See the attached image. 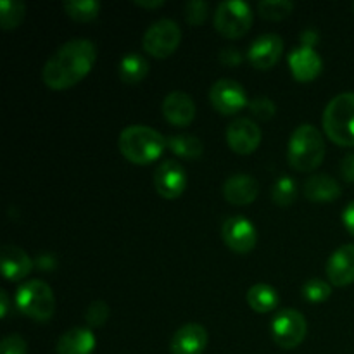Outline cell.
Here are the masks:
<instances>
[{"label": "cell", "mask_w": 354, "mask_h": 354, "mask_svg": "<svg viewBox=\"0 0 354 354\" xmlns=\"http://www.w3.org/2000/svg\"><path fill=\"white\" fill-rule=\"evenodd\" d=\"M180 40H182V30L176 21L169 19V17H161L145 30L142 45H144L145 52L154 57H168L176 50Z\"/></svg>", "instance_id": "52a82bcc"}, {"label": "cell", "mask_w": 354, "mask_h": 354, "mask_svg": "<svg viewBox=\"0 0 354 354\" xmlns=\"http://www.w3.org/2000/svg\"><path fill=\"white\" fill-rule=\"evenodd\" d=\"M120 78L124 83H138L149 73V62L144 55L137 52H128L120 61Z\"/></svg>", "instance_id": "7402d4cb"}, {"label": "cell", "mask_w": 354, "mask_h": 354, "mask_svg": "<svg viewBox=\"0 0 354 354\" xmlns=\"http://www.w3.org/2000/svg\"><path fill=\"white\" fill-rule=\"evenodd\" d=\"M95 57V45L88 38H71L47 59L41 80L48 88H69L88 75Z\"/></svg>", "instance_id": "6da1fadb"}, {"label": "cell", "mask_w": 354, "mask_h": 354, "mask_svg": "<svg viewBox=\"0 0 354 354\" xmlns=\"http://www.w3.org/2000/svg\"><path fill=\"white\" fill-rule=\"evenodd\" d=\"M221 237H223L225 244L234 251L249 252L254 249L258 234H256L254 225L248 218L230 216L223 221Z\"/></svg>", "instance_id": "8fae6325"}, {"label": "cell", "mask_w": 354, "mask_h": 354, "mask_svg": "<svg viewBox=\"0 0 354 354\" xmlns=\"http://www.w3.org/2000/svg\"><path fill=\"white\" fill-rule=\"evenodd\" d=\"M168 138L158 130L145 124H130L121 130L118 145L128 161L137 165H147L161 156L162 149L168 145Z\"/></svg>", "instance_id": "7a4b0ae2"}, {"label": "cell", "mask_w": 354, "mask_h": 354, "mask_svg": "<svg viewBox=\"0 0 354 354\" xmlns=\"http://www.w3.org/2000/svg\"><path fill=\"white\" fill-rule=\"evenodd\" d=\"M325 156V142L320 130L311 123H303L292 131L287 145V158L297 171H313L322 165Z\"/></svg>", "instance_id": "3957f363"}, {"label": "cell", "mask_w": 354, "mask_h": 354, "mask_svg": "<svg viewBox=\"0 0 354 354\" xmlns=\"http://www.w3.org/2000/svg\"><path fill=\"white\" fill-rule=\"evenodd\" d=\"M26 6L21 0H0V24L3 30H14L21 24Z\"/></svg>", "instance_id": "484cf974"}, {"label": "cell", "mask_w": 354, "mask_h": 354, "mask_svg": "<svg viewBox=\"0 0 354 354\" xmlns=\"http://www.w3.org/2000/svg\"><path fill=\"white\" fill-rule=\"evenodd\" d=\"M292 9L294 3L290 0H261L258 3V12L272 21L283 19L292 12Z\"/></svg>", "instance_id": "83f0119b"}, {"label": "cell", "mask_w": 354, "mask_h": 354, "mask_svg": "<svg viewBox=\"0 0 354 354\" xmlns=\"http://www.w3.org/2000/svg\"><path fill=\"white\" fill-rule=\"evenodd\" d=\"M327 277L337 287L354 282V244H344L332 252L327 263Z\"/></svg>", "instance_id": "2e32d148"}, {"label": "cell", "mask_w": 354, "mask_h": 354, "mask_svg": "<svg viewBox=\"0 0 354 354\" xmlns=\"http://www.w3.org/2000/svg\"><path fill=\"white\" fill-rule=\"evenodd\" d=\"M308 332L306 318L301 311L286 308L280 310L272 320L273 341L283 349H294L304 341Z\"/></svg>", "instance_id": "ba28073f"}, {"label": "cell", "mask_w": 354, "mask_h": 354, "mask_svg": "<svg viewBox=\"0 0 354 354\" xmlns=\"http://www.w3.org/2000/svg\"><path fill=\"white\" fill-rule=\"evenodd\" d=\"M7 311H9V296H7V290L0 289V317L6 318Z\"/></svg>", "instance_id": "74e56055"}, {"label": "cell", "mask_w": 354, "mask_h": 354, "mask_svg": "<svg viewBox=\"0 0 354 354\" xmlns=\"http://www.w3.org/2000/svg\"><path fill=\"white\" fill-rule=\"evenodd\" d=\"M259 185L254 176L235 173L223 183V197L235 206H245L258 197Z\"/></svg>", "instance_id": "ac0fdd59"}, {"label": "cell", "mask_w": 354, "mask_h": 354, "mask_svg": "<svg viewBox=\"0 0 354 354\" xmlns=\"http://www.w3.org/2000/svg\"><path fill=\"white\" fill-rule=\"evenodd\" d=\"M325 133L335 144L354 147V92H342L324 111Z\"/></svg>", "instance_id": "277c9868"}, {"label": "cell", "mask_w": 354, "mask_h": 354, "mask_svg": "<svg viewBox=\"0 0 354 354\" xmlns=\"http://www.w3.org/2000/svg\"><path fill=\"white\" fill-rule=\"evenodd\" d=\"M207 346V330L199 324H185L171 339V354H203Z\"/></svg>", "instance_id": "5bb4252c"}, {"label": "cell", "mask_w": 354, "mask_h": 354, "mask_svg": "<svg viewBox=\"0 0 354 354\" xmlns=\"http://www.w3.org/2000/svg\"><path fill=\"white\" fill-rule=\"evenodd\" d=\"M227 140L239 154H251L261 142V128L249 118H237L228 124Z\"/></svg>", "instance_id": "7c38bea8"}, {"label": "cell", "mask_w": 354, "mask_h": 354, "mask_svg": "<svg viewBox=\"0 0 354 354\" xmlns=\"http://www.w3.org/2000/svg\"><path fill=\"white\" fill-rule=\"evenodd\" d=\"M330 292V283H327L322 279H310L303 286V296L306 297L310 303H322V301L328 299Z\"/></svg>", "instance_id": "f1b7e54d"}, {"label": "cell", "mask_w": 354, "mask_h": 354, "mask_svg": "<svg viewBox=\"0 0 354 354\" xmlns=\"http://www.w3.org/2000/svg\"><path fill=\"white\" fill-rule=\"evenodd\" d=\"M209 100L221 114H235L242 107L249 106L245 88L232 78H220L211 85Z\"/></svg>", "instance_id": "9c48e42d"}, {"label": "cell", "mask_w": 354, "mask_h": 354, "mask_svg": "<svg viewBox=\"0 0 354 354\" xmlns=\"http://www.w3.org/2000/svg\"><path fill=\"white\" fill-rule=\"evenodd\" d=\"M318 41V33L313 28H308L301 33V45H306V47H313Z\"/></svg>", "instance_id": "8d00e7d4"}, {"label": "cell", "mask_w": 354, "mask_h": 354, "mask_svg": "<svg viewBox=\"0 0 354 354\" xmlns=\"http://www.w3.org/2000/svg\"><path fill=\"white\" fill-rule=\"evenodd\" d=\"M95 348V335L86 327H75L59 337L57 354H90Z\"/></svg>", "instance_id": "ffe728a7"}, {"label": "cell", "mask_w": 354, "mask_h": 354, "mask_svg": "<svg viewBox=\"0 0 354 354\" xmlns=\"http://www.w3.org/2000/svg\"><path fill=\"white\" fill-rule=\"evenodd\" d=\"M341 173L348 182H354V154H348L342 159Z\"/></svg>", "instance_id": "e575fe53"}, {"label": "cell", "mask_w": 354, "mask_h": 354, "mask_svg": "<svg viewBox=\"0 0 354 354\" xmlns=\"http://www.w3.org/2000/svg\"><path fill=\"white\" fill-rule=\"evenodd\" d=\"M289 66L294 78L299 82H311L320 75L324 62L313 47L299 45L289 54Z\"/></svg>", "instance_id": "e0dca14e"}, {"label": "cell", "mask_w": 354, "mask_h": 354, "mask_svg": "<svg viewBox=\"0 0 354 354\" xmlns=\"http://www.w3.org/2000/svg\"><path fill=\"white\" fill-rule=\"evenodd\" d=\"M342 221H344V227L348 228L349 234L354 235V201H351L342 211Z\"/></svg>", "instance_id": "d590c367"}, {"label": "cell", "mask_w": 354, "mask_h": 354, "mask_svg": "<svg viewBox=\"0 0 354 354\" xmlns=\"http://www.w3.org/2000/svg\"><path fill=\"white\" fill-rule=\"evenodd\" d=\"M28 344L21 335L9 334L2 339L0 344V354H26Z\"/></svg>", "instance_id": "d6a6232c"}, {"label": "cell", "mask_w": 354, "mask_h": 354, "mask_svg": "<svg viewBox=\"0 0 354 354\" xmlns=\"http://www.w3.org/2000/svg\"><path fill=\"white\" fill-rule=\"evenodd\" d=\"M109 317V306L104 301H93L85 311V320L90 327H100Z\"/></svg>", "instance_id": "4dcf8cb0"}, {"label": "cell", "mask_w": 354, "mask_h": 354, "mask_svg": "<svg viewBox=\"0 0 354 354\" xmlns=\"http://www.w3.org/2000/svg\"><path fill=\"white\" fill-rule=\"evenodd\" d=\"M249 109L259 120H270L277 113L275 104L268 97H254V99H251L249 100Z\"/></svg>", "instance_id": "1f68e13d"}, {"label": "cell", "mask_w": 354, "mask_h": 354, "mask_svg": "<svg viewBox=\"0 0 354 354\" xmlns=\"http://www.w3.org/2000/svg\"><path fill=\"white\" fill-rule=\"evenodd\" d=\"M207 10H209V3L206 0H189L185 3V17L190 24L199 26L206 21Z\"/></svg>", "instance_id": "f546056e"}, {"label": "cell", "mask_w": 354, "mask_h": 354, "mask_svg": "<svg viewBox=\"0 0 354 354\" xmlns=\"http://www.w3.org/2000/svg\"><path fill=\"white\" fill-rule=\"evenodd\" d=\"M0 266H2V273L7 280H21L31 272L33 268V261L28 256L24 249L19 245L7 244L3 245L0 251Z\"/></svg>", "instance_id": "d6986e66"}, {"label": "cell", "mask_w": 354, "mask_h": 354, "mask_svg": "<svg viewBox=\"0 0 354 354\" xmlns=\"http://www.w3.org/2000/svg\"><path fill=\"white\" fill-rule=\"evenodd\" d=\"M283 52V40L277 33L259 35L248 50V59L254 68L268 69L275 64Z\"/></svg>", "instance_id": "4fadbf2b"}, {"label": "cell", "mask_w": 354, "mask_h": 354, "mask_svg": "<svg viewBox=\"0 0 354 354\" xmlns=\"http://www.w3.org/2000/svg\"><path fill=\"white\" fill-rule=\"evenodd\" d=\"M304 196L315 203H327L341 196V185L330 175L318 173L304 182Z\"/></svg>", "instance_id": "44dd1931"}, {"label": "cell", "mask_w": 354, "mask_h": 354, "mask_svg": "<svg viewBox=\"0 0 354 354\" xmlns=\"http://www.w3.org/2000/svg\"><path fill=\"white\" fill-rule=\"evenodd\" d=\"M16 304L24 315L37 322H47L54 315V292L44 280H28L17 289Z\"/></svg>", "instance_id": "5b68a950"}, {"label": "cell", "mask_w": 354, "mask_h": 354, "mask_svg": "<svg viewBox=\"0 0 354 354\" xmlns=\"http://www.w3.org/2000/svg\"><path fill=\"white\" fill-rule=\"evenodd\" d=\"M162 114L175 127H187L196 118V104L189 93L175 90L162 99Z\"/></svg>", "instance_id": "9a60e30c"}, {"label": "cell", "mask_w": 354, "mask_h": 354, "mask_svg": "<svg viewBox=\"0 0 354 354\" xmlns=\"http://www.w3.org/2000/svg\"><path fill=\"white\" fill-rule=\"evenodd\" d=\"M64 10L75 21H92L99 16L100 3L97 0H66Z\"/></svg>", "instance_id": "d4e9b609"}, {"label": "cell", "mask_w": 354, "mask_h": 354, "mask_svg": "<svg viewBox=\"0 0 354 354\" xmlns=\"http://www.w3.org/2000/svg\"><path fill=\"white\" fill-rule=\"evenodd\" d=\"M154 189L165 199H176L183 194L187 185L185 169L182 168L178 161L175 159H165L154 169Z\"/></svg>", "instance_id": "30bf717a"}, {"label": "cell", "mask_w": 354, "mask_h": 354, "mask_svg": "<svg viewBox=\"0 0 354 354\" xmlns=\"http://www.w3.org/2000/svg\"><path fill=\"white\" fill-rule=\"evenodd\" d=\"M248 303L258 313H268L279 304V292L268 283H256L248 290Z\"/></svg>", "instance_id": "603a6c76"}, {"label": "cell", "mask_w": 354, "mask_h": 354, "mask_svg": "<svg viewBox=\"0 0 354 354\" xmlns=\"http://www.w3.org/2000/svg\"><path fill=\"white\" fill-rule=\"evenodd\" d=\"M162 0H135V6L140 7H159L162 6Z\"/></svg>", "instance_id": "f35d334b"}, {"label": "cell", "mask_w": 354, "mask_h": 354, "mask_svg": "<svg viewBox=\"0 0 354 354\" xmlns=\"http://www.w3.org/2000/svg\"><path fill=\"white\" fill-rule=\"evenodd\" d=\"M168 147L175 152L176 156L185 159H196L203 154L204 144L199 137L190 133H180V135H169L168 137Z\"/></svg>", "instance_id": "cb8c5ba5"}, {"label": "cell", "mask_w": 354, "mask_h": 354, "mask_svg": "<svg viewBox=\"0 0 354 354\" xmlns=\"http://www.w3.org/2000/svg\"><path fill=\"white\" fill-rule=\"evenodd\" d=\"M252 24L251 6L244 0H225L214 10V28L227 38H239L248 33Z\"/></svg>", "instance_id": "8992f818"}, {"label": "cell", "mask_w": 354, "mask_h": 354, "mask_svg": "<svg viewBox=\"0 0 354 354\" xmlns=\"http://www.w3.org/2000/svg\"><path fill=\"white\" fill-rule=\"evenodd\" d=\"M220 61L223 62L225 66H235L241 64L242 54L239 48L235 47H225L220 50Z\"/></svg>", "instance_id": "836d02e7"}, {"label": "cell", "mask_w": 354, "mask_h": 354, "mask_svg": "<svg viewBox=\"0 0 354 354\" xmlns=\"http://www.w3.org/2000/svg\"><path fill=\"white\" fill-rule=\"evenodd\" d=\"M297 197V183L292 176H280L272 189L273 203L286 207L292 204Z\"/></svg>", "instance_id": "4316f807"}]
</instances>
